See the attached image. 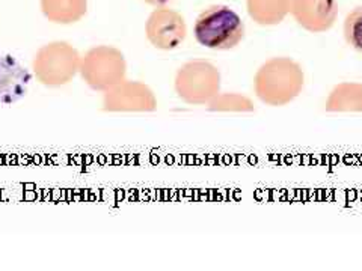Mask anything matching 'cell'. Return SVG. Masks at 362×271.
Here are the masks:
<instances>
[{
	"label": "cell",
	"mask_w": 362,
	"mask_h": 271,
	"mask_svg": "<svg viewBox=\"0 0 362 271\" xmlns=\"http://www.w3.org/2000/svg\"><path fill=\"white\" fill-rule=\"evenodd\" d=\"M305 86L302 66L291 58H272L258 68L254 92L262 103L281 107L296 100Z\"/></svg>",
	"instance_id": "cell-1"
},
{
	"label": "cell",
	"mask_w": 362,
	"mask_h": 271,
	"mask_svg": "<svg viewBox=\"0 0 362 271\" xmlns=\"http://www.w3.org/2000/svg\"><path fill=\"white\" fill-rule=\"evenodd\" d=\"M245 23L235 11L226 5L204 9L194 25V37L202 47L210 50H231L245 38Z\"/></svg>",
	"instance_id": "cell-2"
},
{
	"label": "cell",
	"mask_w": 362,
	"mask_h": 271,
	"mask_svg": "<svg viewBox=\"0 0 362 271\" xmlns=\"http://www.w3.org/2000/svg\"><path fill=\"white\" fill-rule=\"evenodd\" d=\"M221 74L210 62L195 61L180 68L175 78L178 97L189 104H206L219 95Z\"/></svg>",
	"instance_id": "cell-3"
},
{
	"label": "cell",
	"mask_w": 362,
	"mask_h": 271,
	"mask_svg": "<svg viewBox=\"0 0 362 271\" xmlns=\"http://www.w3.org/2000/svg\"><path fill=\"white\" fill-rule=\"evenodd\" d=\"M146 38L160 50H174L183 44L187 28L185 17L177 11L158 8L150 16L145 26Z\"/></svg>",
	"instance_id": "cell-4"
},
{
	"label": "cell",
	"mask_w": 362,
	"mask_h": 271,
	"mask_svg": "<svg viewBox=\"0 0 362 271\" xmlns=\"http://www.w3.org/2000/svg\"><path fill=\"white\" fill-rule=\"evenodd\" d=\"M290 14L302 29L323 33L335 25L338 0H293Z\"/></svg>",
	"instance_id": "cell-5"
},
{
	"label": "cell",
	"mask_w": 362,
	"mask_h": 271,
	"mask_svg": "<svg viewBox=\"0 0 362 271\" xmlns=\"http://www.w3.org/2000/svg\"><path fill=\"white\" fill-rule=\"evenodd\" d=\"M32 76L11 54L0 56V104H13L26 95Z\"/></svg>",
	"instance_id": "cell-6"
},
{
	"label": "cell",
	"mask_w": 362,
	"mask_h": 271,
	"mask_svg": "<svg viewBox=\"0 0 362 271\" xmlns=\"http://www.w3.org/2000/svg\"><path fill=\"white\" fill-rule=\"evenodd\" d=\"M293 0H246L247 14L259 26H276L290 14Z\"/></svg>",
	"instance_id": "cell-7"
},
{
	"label": "cell",
	"mask_w": 362,
	"mask_h": 271,
	"mask_svg": "<svg viewBox=\"0 0 362 271\" xmlns=\"http://www.w3.org/2000/svg\"><path fill=\"white\" fill-rule=\"evenodd\" d=\"M327 112H362V85L339 83L326 100Z\"/></svg>",
	"instance_id": "cell-8"
},
{
	"label": "cell",
	"mask_w": 362,
	"mask_h": 271,
	"mask_svg": "<svg viewBox=\"0 0 362 271\" xmlns=\"http://www.w3.org/2000/svg\"><path fill=\"white\" fill-rule=\"evenodd\" d=\"M211 110L219 112H254L255 106L251 98L239 94L216 95L210 101Z\"/></svg>",
	"instance_id": "cell-9"
},
{
	"label": "cell",
	"mask_w": 362,
	"mask_h": 271,
	"mask_svg": "<svg viewBox=\"0 0 362 271\" xmlns=\"http://www.w3.org/2000/svg\"><path fill=\"white\" fill-rule=\"evenodd\" d=\"M343 32L350 47L362 54V6H356L346 16Z\"/></svg>",
	"instance_id": "cell-10"
},
{
	"label": "cell",
	"mask_w": 362,
	"mask_h": 271,
	"mask_svg": "<svg viewBox=\"0 0 362 271\" xmlns=\"http://www.w3.org/2000/svg\"><path fill=\"white\" fill-rule=\"evenodd\" d=\"M145 2L150 4V5H154V6H163L169 2H173V0H145Z\"/></svg>",
	"instance_id": "cell-11"
}]
</instances>
